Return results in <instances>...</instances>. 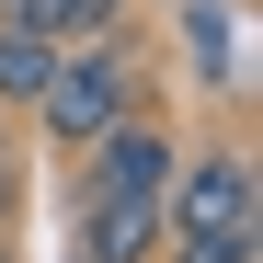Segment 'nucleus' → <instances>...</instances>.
<instances>
[{"mask_svg":"<svg viewBox=\"0 0 263 263\" xmlns=\"http://www.w3.org/2000/svg\"><path fill=\"white\" fill-rule=\"evenodd\" d=\"M138 103H160V58H149V34L138 23H115V34H92V46H58V69H46V92H34L23 115L46 126V149H92L115 115H138Z\"/></svg>","mask_w":263,"mask_h":263,"instance_id":"f257e3e1","label":"nucleus"},{"mask_svg":"<svg viewBox=\"0 0 263 263\" xmlns=\"http://www.w3.org/2000/svg\"><path fill=\"white\" fill-rule=\"evenodd\" d=\"M160 229H263L252 138H206V149L172 160V183H160Z\"/></svg>","mask_w":263,"mask_h":263,"instance_id":"f03ea898","label":"nucleus"},{"mask_svg":"<svg viewBox=\"0 0 263 263\" xmlns=\"http://www.w3.org/2000/svg\"><path fill=\"white\" fill-rule=\"evenodd\" d=\"M172 160H183L172 115H160V103H138V115H115L92 149H69V206H103V195H160V183H172Z\"/></svg>","mask_w":263,"mask_h":263,"instance_id":"7ed1b4c3","label":"nucleus"},{"mask_svg":"<svg viewBox=\"0 0 263 263\" xmlns=\"http://www.w3.org/2000/svg\"><path fill=\"white\" fill-rule=\"evenodd\" d=\"M149 252H160V195L69 206V263H149Z\"/></svg>","mask_w":263,"mask_h":263,"instance_id":"20e7f679","label":"nucleus"},{"mask_svg":"<svg viewBox=\"0 0 263 263\" xmlns=\"http://www.w3.org/2000/svg\"><path fill=\"white\" fill-rule=\"evenodd\" d=\"M0 23H34L46 46H92V34L138 23V0H0Z\"/></svg>","mask_w":263,"mask_h":263,"instance_id":"39448f33","label":"nucleus"},{"mask_svg":"<svg viewBox=\"0 0 263 263\" xmlns=\"http://www.w3.org/2000/svg\"><path fill=\"white\" fill-rule=\"evenodd\" d=\"M46 69H58V46L34 23H0V115H23L34 92H46Z\"/></svg>","mask_w":263,"mask_h":263,"instance_id":"423d86ee","label":"nucleus"},{"mask_svg":"<svg viewBox=\"0 0 263 263\" xmlns=\"http://www.w3.org/2000/svg\"><path fill=\"white\" fill-rule=\"evenodd\" d=\"M183 46H195V80H206V92H240V34H229V12H183Z\"/></svg>","mask_w":263,"mask_h":263,"instance_id":"0eeeda50","label":"nucleus"},{"mask_svg":"<svg viewBox=\"0 0 263 263\" xmlns=\"http://www.w3.org/2000/svg\"><path fill=\"white\" fill-rule=\"evenodd\" d=\"M149 263H263V229H160Z\"/></svg>","mask_w":263,"mask_h":263,"instance_id":"6e6552de","label":"nucleus"},{"mask_svg":"<svg viewBox=\"0 0 263 263\" xmlns=\"http://www.w3.org/2000/svg\"><path fill=\"white\" fill-rule=\"evenodd\" d=\"M23 217V138H12V115H0V229Z\"/></svg>","mask_w":263,"mask_h":263,"instance_id":"1a4fd4ad","label":"nucleus"},{"mask_svg":"<svg viewBox=\"0 0 263 263\" xmlns=\"http://www.w3.org/2000/svg\"><path fill=\"white\" fill-rule=\"evenodd\" d=\"M0 263H23V252H12V229H0Z\"/></svg>","mask_w":263,"mask_h":263,"instance_id":"9d476101","label":"nucleus"}]
</instances>
